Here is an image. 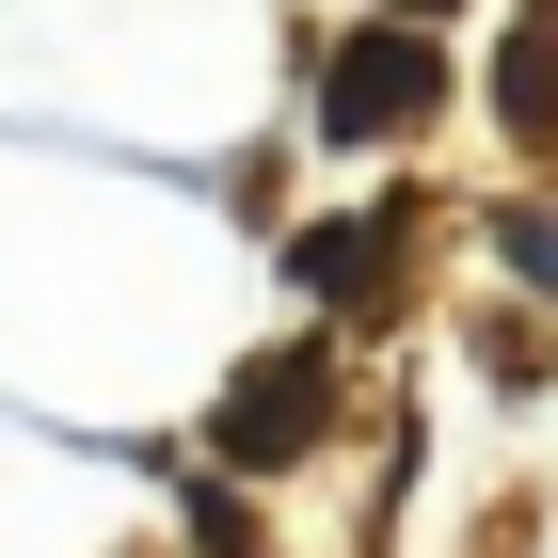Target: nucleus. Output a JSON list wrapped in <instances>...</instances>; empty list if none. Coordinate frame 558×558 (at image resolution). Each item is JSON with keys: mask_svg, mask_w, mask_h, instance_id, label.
I'll return each mask as SVG.
<instances>
[{"mask_svg": "<svg viewBox=\"0 0 558 558\" xmlns=\"http://www.w3.org/2000/svg\"><path fill=\"white\" fill-rule=\"evenodd\" d=\"M319 399H336L319 351H256V367L223 384V463H303V447H319Z\"/></svg>", "mask_w": 558, "mask_h": 558, "instance_id": "1", "label": "nucleus"}, {"mask_svg": "<svg viewBox=\"0 0 558 558\" xmlns=\"http://www.w3.org/2000/svg\"><path fill=\"white\" fill-rule=\"evenodd\" d=\"M430 96H447L430 33H367V48H336V81H319V112H336V144H367V129H415Z\"/></svg>", "mask_w": 558, "mask_h": 558, "instance_id": "2", "label": "nucleus"}, {"mask_svg": "<svg viewBox=\"0 0 558 558\" xmlns=\"http://www.w3.org/2000/svg\"><path fill=\"white\" fill-rule=\"evenodd\" d=\"M303 288H319V303H351V288H367V271H384V240H351V223H319V240H303Z\"/></svg>", "mask_w": 558, "mask_h": 558, "instance_id": "3", "label": "nucleus"}, {"mask_svg": "<svg viewBox=\"0 0 558 558\" xmlns=\"http://www.w3.org/2000/svg\"><path fill=\"white\" fill-rule=\"evenodd\" d=\"M415 16H430V0H415Z\"/></svg>", "mask_w": 558, "mask_h": 558, "instance_id": "4", "label": "nucleus"}]
</instances>
